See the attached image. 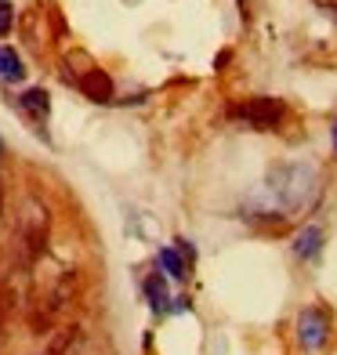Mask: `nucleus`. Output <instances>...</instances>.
<instances>
[{"label":"nucleus","instance_id":"dca6fc26","mask_svg":"<svg viewBox=\"0 0 337 355\" xmlns=\"http://www.w3.org/2000/svg\"><path fill=\"white\" fill-rule=\"evenodd\" d=\"M0 156H4V141H0Z\"/></svg>","mask_w":337,"mask_h":355},{"label":"nucleus","instance_id":"9d476101","mask_svg":"<svg viewBox=\"0 0 337 355\" xmlns=\"http://www.w3.org/2000/svg\"><path fill=\"white\" fill-rule=\"evenodd\" d=\"M26 76V69H22V58L11 51V47H0V80H22Z\"/></svg>","mask_w":337,"mask_h":355},{"label":"nucleus","instance_id":"20e7f679","mask_svg":"<svg viewBox=\"0 0 337 355\" xmlns=\"http://www.w3.org/2000/svg\"><path fill=\"white\" fill-rule=\"evenodd\" d=\"M327 337H330V319H327L323 309H316V304H312V309H304L297 315V341L309 348V352L323 348Z\"/></svg>","mask_w":337,"mask_h":355},{"label":"nucleus","instance_id":"423d86ee","mask_svg":"<svg viewBox=\"0 0 337 355\" xmlns=\"http://www.w3.org/2000/svg\"><path fill=\"white\" fill-rule=\"evenodd\" d=\"M319 250H323V229L319 225H309V229H301L297 239H294V254L301 261H316Z\"/></svg>","mask_w":337,"mask_h":355},{"label":"nucleus","instance_id":"f8f14e48","mask_svg":"<svg viewBox=\"0 0 337 355\" xmlns=\"http://www.w3.org/2000/svg\"><path fill=\"white\" fill-rule=\"evenodd\" d=\"M11 22H15V11H11V4H0V37L11 33Z\"/></svg>","mask_w":337,"mask_h":355},{"label":"nucleus","instance_id":"f03ea898","mask_svg":"<svg viewBox=\"0 0 337 355\" xmlns=\"http://www.w3.org/2000/svg\"><path fill=\"white\" fill-rule=\"evenodd\" d=\"M19 236H22V243H26V254L29 257H37L47 243V211H44V203L29 196L26 207H22V218H19Z\"/></svg>","mask_w":337,"mask_h":355},{"label":"nucleus","instance_id":"2eb2a0df","mask_svg":"<svg viewBox=\"0 0 337 355\" xmlns=\"http://www.w3.org/2000/svg\"><path fill=\"white\" fill-rule=\"evenodd\" d=\"M334 145H337V123H334Z\"/></svg>","mask_w":337,"mask_h":355},{"label":"nucleus","instance_id":"f257e3e1","mask_svg":"<svg viewBox=\"0 0 337 355\" xmlns=\"http://www.w3.org/2000/svg\"><path fill=\"white\" fill-rule=\"evenodd\" d=\"M319 192V171L309 164H283L272 167L265 185H261V200H268V218H291L301 214L304 207L316 200Z\"/></svg>","mask_w":337,"mask_h":355},{"label":"nucleus","instance_id":"1a4fd4ad","mask_svg":"<svg viewBox=\"0 0 337 355\" xmlns=\"http://www.w3.org/2000/svg\"><path fill=\"white\" fill-rule=\"evenodd\" d=\"M146 297H149V304H153V312H167V309H171L167 279H164V276H149V279H146Z\"/></svg>","mask_w":337,"mask_h":355},{"label":"nucleus","instance_id":"39448f33","mask_svg":"<svg viewBox=\"0 0 337 355\" xmlns=\"http://www.w3.org/2000/svg\"><path fill=\"white\" fill-rule=\"evenodd\" d=\"M76 87L84 91L91 102H109L112 98V80H109L105 69H87L84 76L76 80Z\"/></svg>","mask_w":337,"mask_h":355},{"label":"nucleus","instance_id":"ddd939ff","mask_svg":"<svg viewBox=\"0 0 337 355\" xmlns=\"http://www.w3.org/2000/svg\"><path fill=\"white\" fill-rule=\"evenodd\" d=\"M174 250H178V254L185 257V261H196V247H192L189 239H178V247H174Z\"/></svg>","mask_w":337,"mask_h":355},{"label":"nucleus","instance_id":"6e6552de","mask_svg":"<svg viewBox=\"0 0 337 355\" xmlns=\"http://www.w3.org/2000/svg\"><path fill=\"white\" fill-rule=\"evenodd\" d=\"M159 268H164L171 279H178V283L189 276V261H185V257L174 250V247H164V250H159Z\"/></svg>","mask_w":337,"mask_h":355},{"label":"nucleus","instance_id":"4468645a","mask_svg":"<svg viewBox=\"0 0 337 355\" xmlns=\"http://www.w3.org/2000/svg\"><path fill=\"white\" fill-rule=\"evenodd\" d=\"M0 214H4V182H0Z\"/></svg>","mask_w":337,"mask_h":355},{"label":"nucleus","instance_id":"7ed1b4c3","mask_svg":"<svg viewBox=\"0 0 337 355\" xmlns=\"http://www.w3.org/2000/svg\"><path fill=\"white\" fill-rule=\"evenodd\" d=\"M232 116L250 123V127H258V131H272V127L283 120V102H276V98H250L247 105L232 109Z\"/></svg>","mask_w":337,"mask_h":355},{"label":"nucleus","instance_id":"9b49d317","mask_svg":"<svg viewBox=\"0 0 337 355\" xmlns=\"http://www.w3.org/2000/svg\"><path fill=\"white\" fill-rule=\"evenodd\" d=\"M19 105H22L26 112H33L37 120H44V116H47V109H51V102H47V91H37V87H33V91H26L22 98H19Z\"/></svg>","mask_w":337,"mask_h":355},{"label":"nucleus","instance_id":"0eeeda50","mask_svg":"<svg viewBox=\"0 0 337 355\" xmlns=\"http://www.w3.org/2000/svg\"><path fill=\"white\" fill-rule=\"evenodd\" d=\"M76 345H80V327H62V330L51 337V345H47L44 355H73Z\"/></svg>","mask_w":337,"mask_h":355}]
</instances>
